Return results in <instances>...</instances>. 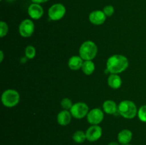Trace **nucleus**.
Listing matches in <instances>:
<instances>
[{"label": "nucleus", "mask_w": 146, "mask_h": 145, "mask_svg": "<svg viewBox=\"0 0 146 145\" xmlns=\"http://www.w3.org/2000/svg\"><path fill=\"white\" fill-rule=\"evenodd\" d=\"M33 3H36V4H42V3H45L48 1V0H31Z\"/></svg>", "instance_id": "b1692460"}, {"label": "nucleus", "mask_w": 146, "mask_h": 145, "mask_svg": "<svg viewBox=\"0 0 146 145\" xmlns=\"http://www.w3.org/2000/svg\"><path fill=\"white\" fill-rule=\"evenodd\" d=\"M81 69L86 75H91L95 71V64L92 61H84Z\"/></svg>", "instance_id": "f3484780"}, {"label": "nucleus", "mask_w": 146, "mask_h": 145, "mask_svg": "<svg viewBox=\"0 0 146 145\" xmlns=\"http://www.w3.org/2000/svg\"><path fill=\"white\" fill-rule=\"evenodd\" d=\"M114 11H115V10H114V7H113L112 5L106 6L104 8V10H103V11H104V14H106V16L108 17L111 16L114 14Z\"/></svg>", "instance_id": "5701e85b"}, {"label": "nucleus", "mask_w": 146, "mask_h": 145, "mask_svg": "<svg viewBox=\"0 0 146 145\" xmlns=\"http://www.w3.org/2000/svg\"><path fill=\"white\" fill-rule=\"evenodd\" d=\"M103 109L106 114L108 115H114L118 110V106L114 101L108 100H106L103 104Z\"/></svg>", "instance_id": "dca6fc26"}, {"label": "nucleus", "mask_w": 146, "mask_h": 145, "mask_svg": "<svg viewBox=\"0 0 146 145\" xmlns=\"http://www.w3.org/2000/svg\"><path fill=\"white\" fill-rule=\"evenodd\" d=\"M122 145H131V144H122Z\"/></svg>", "instance_id": "cd10ccee"}, {"label": "nucleus", "mask_w": 146, "mask_h": 145, "mask_svg": "<svg viewBox=\"0 0 146 145\" xmlns=\"http://www.w3.org/2000/svg\"><path fill=\"white\" fill-rule=\"evenodd\" d=\"M71 112L68 110H62L57 115V122L61 126H66L71 122Z\"/></svg>", "instance_id": "f8f14e48"}, {"label": "nucleus", "mask_w": 146, "mask_h": 145, "mask_svg": "<svg viewBox=\"0 0 146 145\" xmlns=\"http://www.w3.org/2000/svg\"><path fill=\"white\" fill-rule=\"evenodd\" d=\"M98 47L91 41L83 43L79 48V55L84 61H92L97 55Z\"/></svg>", "instance_id": "f03ea898"}, {"label": "nucleus", "mask_w": 146, "mask_h": 145, "mask_svg": "<svg viewBox=\"0 0 146 145\" xmlns=\"http://www.w3.org/2000/svg\"><path fill=\"white\" fill-rule=\"evenodd\" d=\"M25 55L29 59H33L36 55V48L33 45H28L25 49Z\"/></svg>", "instance_id": "6ab92c4d"}, {"label": "nucleus", "mask_w": 146, "mask_h": 145, "mask_svg": "<svg viewBox=\"0 0 146 145\" xmlns=\"http://www.w3.org/2000/svg\"><path fill=\"white\" fill-rule=\"evenodd\" d=\"M86 139L89 142H96L102 136V129L98 125H91L86 132Z\"/></svg>", "instance_id": "1a4fd4ad"}, {"label": "nucleus", "mask_w": 146, "mask_h": 145, "mask_svg": "<svg viewBox=\"0 0 146 145\" xmlns=\"http://www.w3.org/2000/svg\"><path fill=\"white\" fill-rule=\"evenodd\" d=\"M84 63V60L81 56L78 55H73L69 58L68 62V67L70 69L73 71H77L82 68V65Z\"/></svg>", "instance_id": "ddd939ff"}, {"label": "nucleus", "mask_w": 146, "mask_h": 145, "mask_svg": "<svg viewBox=\"0 0 146 145\" xmlns=\"http://www.w3.org/2000/svg\"><path fill=\"white\" fill-rule=\"evenodd\" d=\"M71 115L76 119H83L88 113V106L82 102H76L73 105L70 109Z\"/></svg>", "instance_id": "423d86ee"}, {"label": "nucleus", "mask_w": 146, "mask_h": 145, "mask_svg": "<svg viewBox=\"0 0 146 145\" xmlns=\"http://www.w3.org/2000/svg\"><path fill=\"white\" fill-rule=\"evenodd\" d=\"M106 16L104 12L101 10H95L90 13L88 19L91 24L94 25H101L106 20Z\"/></svg>", "instance_id": "9d476101"}, {"label": "nucleus", "mask_w": 146, "mask_h": 145, "mask_svg": "<svg viewBox=\"0 0 146 145\" xmlns=\"http://www.w3.org/2000/svg\"><path fill=\"white\" fill-rule=\"evenodd\" d=\"M34 24L31 20L24 19L20 24L19 27V31L20 35L24 38L30 37L34 32Z\"/></svg>", "instance_id": "0eeeda50"}, {"label": "nucleus", "mask_w": 146, "mask_h": 145, "mask_svg": "<svg viewBox=\"0 0 146 145\" xmlns=\"http://www.w3.org/2000/svg\"><path fill=\"white\" fill-rule=\"evenodd\" d=\"M108 85L113 89H118L122 85V80L118 74H111L108 78Z\"/></svg>", "instance_id": "2eb2a0df"}, {"label": "nucleus", "mask_w": 146, "mask_h": 145, "mask_svg": "<svg viewBox=\"0 0 146 145\" xmlns=\"http://www.w3.org/2000/svg\"><path fill=\"white\" fill-rule=\"evenodd\" d=\"M1 1H2V0H1Z\"/></svg>", "instance_id": "c85d7f7f"}, {"label": "nucleus", "mask_w": 146, "mask_h": 145, "mask_svg": "<svg viewBox=\"0 0 146 145\" xmlns=\"http://www.w3.org/2000/svg\"><path fill=\"white\" fill-rule=\"evenodd\" d=\"M108 145H119V144L116 142H111L108 144Z\"/></svg>", "instance_id": "a878e982"}, {"label": "nucleus", "mask_w": 146, "mask_h": 145, "mask_svg": "<svg viewBox=\"0 0 146 145\" xmlns=\"http://www.w3.org/2000/svg\"><path fill=\"white\" fill-rule=\"evenodd\" d=\"M61 106L63 109H64L65 110H68V109H71V108L72 107L73 103L71 100H70L69 98H64L61 100Z\"/></svg>", "instance_id": "412c9836"}, {"label": "nucleus", "mask_w": 146, "mask_h": 145, "mask_svg": "<svg viewBox=\"0 0 146 145\" xmlns=\"http://www.w3.org/2000/svg\"><path fill=\"white\" fill-rule=\"evenodd\" d=\"M28 14L33 19H39L44 14V9L39 4L33 3L29 7Z\"/></svg>", "instance_id": "9b49d317"}, {"label": "nucleus", "mask_w": 146, "mask_h": 145, "mask_svg": "<svg viewBox=\"0 0 146 145\" xmlns=\"http://www.w3.org/2000/svg\"><path fill=\"white\" fill-rule=\"evenodd\" d=\"M118 111L120 115L125 119H133L138 114L136 105L131 100H123L120 102Z\"/></svg>", "instance_id": "7ed1b4c3"}, {"label": "nucleus", "mask_w": 146, "mask_h": 145, "mask_svg": "<svg viewBox=\"0 0 146 145\" xmlns=\"http://www.w3.org/2000/svg\"><path fill=\"white\" fill-rule=\"evenodd\" d=\"M7 1H8V2H13V1H14V0H7Z\"/></svg>", "instance_id": "bb28decb"}, {"label": "nucleus", "mask_w": 146, "mask_h": 145, "mask_svg": "<svg viewBox=\"0 0 146 145\" xmlns=\"http://www.w3.org/2000/svg\"><path fill=\"white\" fill-rule=\"evenodd\" d=\"M9 31V27L8 25L6 22L1 21L0 23V36L1 38H3L4 36H5L7 34Z\"/></svg>", "instance_id": "4be33fe9"}, {"label": "nucleus", "mask_w": 146, "mask_h": 145, "mask_svg": "<svg viewBox=\"0 0 146 145\" xmlns=\"http://www.w3.org/2000/svg\"><path fill=\"white\" fill-rule=\"evenodd\" d=\"M138 117L141 122L146 123V105H142L138 109Z\"/></svg>", "instance_id": "aec40b11"}, {"label": "nucleus", "mask_w": 146, "mask_h": 145, "mask_svg": "<svg viewBox=\"0 0 146 145\" xmlns=\"http://www.w3.org/2000/svg\"><path fill=\"white\" fill-rule=\"evenodd\" d=\"M86 139V135L84 132L81 130H78L73 134V140L78 144L83 143Z\"/></svg>", "instance_id": "a211bd4d"}, {"label": "nucleus", "mask_w": 146, "mask_h": 145, "mask_svg": "<svg viewBox=\"0 0 146 145\" xmlns=\"http://www.w3.org/2000/svg\"><path fill=\"white\" fill-rule=\"evenodd\" d=\"M66 14V7L61 3L54 4L48 9V17L52 21H58L64 16Z\"/></svg>", "instance_id": "39448f33"}, {"label": "nucleus", "mask_w": 146, "mask_h": 145, "mask_svg": "<svg viewBox=\"0 0 146 145\" xmlns=\"http://www.w3.org/2000/svg\"><path fill=\"white\" fill-rule=\"evenodd\" d=\"M4 60V53L3 51H0V62H2Z\"/></svg>", "instance_id": "393cba45"}, {"label": "nucleus", "mask_w": 146, "mask_h": 145, "mask_svg": "<svg viewBox=\"0 0 146 145\" xmlns=\"http://www.w3.org/2000/svg\"><path fill=\"white\" fill-rule=\"evenodd\" d=\"M104 115L103 111L99 108H94L88 112L87 120L92 125H98L103 121Z\"/></svg>", "instance_id": "6e6552de"}, {"label": "nucleus", "mask_w": 146, "mask_h": 145, "mask_svg": "<svg viewBox=\"0 0 146 145\" xmlns=\"http://www.w3.org/2000/svg\"><path fill=\"white\" fill-rule=\"evenodd\" d=\"M19 93L15 90H6L1 95V102L4 106L9 108L15 107L19 103Z\"/></svg>", "instance_id": "20e7f679"}, {"label": "nucleus", "mask_w": 146, "mask_h": 145, "mask_svg": "<svg viewBox=\"0 0 146 145\" xmlns=\"http://www.w3.org/2000/svg\"><path fill=\"white\" fill-rule=\"evenodd\" d=\"M128 58L123 55L115 54L108 58L106 62V69L111 74H119L128 67Z\"/></svg>", "instance_id": "f257e3e1"}, {"label": "nucleus", "mask_w": 146, "mask_h": 145, "mask_svg": "<svg viewBox=\"0 0 146 145\" xmlns=\"http://www.w3.org/2000/svg\"><path fill=\"white\" fill-rule=\"evenodd\" d=\"M133 137V133L129 129H123L118 133V141L121 144H129Z\"/></svg>", "instance_id": "4468645a"}]
</instances>
